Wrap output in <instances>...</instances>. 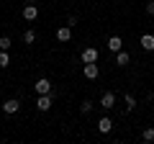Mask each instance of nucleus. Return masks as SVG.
Here are the masks:
<instances>
[{"mask_svg":"<svg viewBox=\"0 0 154 144\" xmlns=\"http://www.w3.org/2000/svg\"><path fill=\"white\" fill-rule=\"evenodd\" d=\"M3 111H5L8 116H13V113H18V111H21V100H18V98H8L5 103H3Z\"/></svg>","mask_w":154,"mask_h":144,"instance_id":"nucleus-1","label":"nucleus"},{"mask_svg":"<svg viewBox=\"0 0 154 144\" xmlns=\"http://www.w3.org/2000/svg\"><path fill=\"white\" fill-rule=\"evenodd\" d=\"M82 75L88 80H98V75H100V70H98V64H95V62H88V64L82 67Z\"/></svg>","mask_w":154,"mask_h":144,"instance_id":"nucleus-2","label":"nucleus"},{"mask_svg":"<svg viewBox=\"0 0 154 144\" xmlns=\"http://www.w3.org/2000/svg\"><path fill=\"white\" fill-rule=\"evenodd\" d=\"M33 90H36L38 95H46V93H51V83L46 77H41V80H36L33 83Z\"/></svg>","mask_w":154,"mask_h":144,"instance_id":"nucleus-3","label":"nucleus"},{"mask_svg":"<svg viewBox=\"0 0 154 144\" xmlns=\"http://www.w3.org/2000/svg\"><path fill=\"white\" fill-rule=\"evenodd\" d=\"M51 100H54V95H51V93H46V95H38V100H36V108H38V111H49V108H51Z\"/></svg>","mask_w":154,"mask_h":144,"instance_id":"nucleus-4","label":"nucleus"},{"mask_svg":"<svg viewBox=\"0 0 154 144\" xmlns=\"http://www.w3.org/2000/svg\"><path fill=\"white\" fill-rule=\"evenodd\" d=\"M98 49H93V46H88V49H82V54H80V59L88 64V62H98Z\"/></svg>","mask_w":154,"mask_h":144,"instance_id":"nucleus-5","label":"nucleus"},{"mask_svg":"<svg viewBox=\"0 0 154 144\" xmlns=\"http://www.w3.org/2000/svg\"><path fill=\"white\" fill-rule=\"evenodd\" d=\"M23 18H26V21H36L38 18V8L33 5V3H28V5L23 8Z\"/></svg>","mask_w":154,"mask_h":144,"instance_id":"nucleus-6","label":"nucleus"},{"mask_svg":"<svg viewBox=\"0 0 154 144\" xmlns=\"http://www.w3.org/2000/svg\"><path fill=\"white\" fill-rule=\"evenodd\" d=\"M100 105H103L105 111H110L116 105V93H103V98H100Z\"/></svg>","mask_w":154,"mask_h":144,"instance_id":"nucleus-7","label":"nucleus"},{"mask_svg":"<svg viewBox=\"0 0 154 144\" xmlns=\"http://www.w3.org/2000/svg\"><path fill=\"white\" fill-rule=\"evenodd\" d=\"M139 44H141V49H146V52H154V33H144Z\"/></svg>","mask_w":154,"mask_h":144,"instance_id":"nucleus-8","label":"nucleus"},{"mask_svg":"<svg viewBox=\"0 0 154 144\" xmlns=\"http://www.w3.org/2000/svg\"><path fill=\"white\" fill-rule=\"evenodd\" d=\"M57 39H59V41H69V39H72V28H69V26L57 28Z\"/></svg>","mask_w":154,"mask_h":144,"instance_id":"nucleus-9","label":"nucleus"},{"mask_svg":"<svg viewBox=\"0 0 154 144\" xmlns=\"http://www.w3.org/2000/svg\"><path fill=\"white\" fill-rule=\"evenodd\" d=\"M110 129H113V121H110L108 116H105V118H100V121H98V131H100V134H108Z\"/></svg>","mask_w":154,"mask_h":144,"instance_id":"nucleus-10","label":"nucleus"},{"mask_svg":"<svg viewBox=\"0 0 154 144\" xmlns=\"http://www.w3.org/2000/svg\"><path fill=\"white\" fill-rule=\"evenodd\" d=\"M121 46H123L121 36H110V39H108V49L110 52H121Z\"/></svg>","mask_w":154,"mask_h":144,"instance_id":"nucleus-11","label":"nucleus"},{"mask_svg":"<svg viewBox=\"0 0 154 144\" xmlns=\"http://www.w3.org/2000/svg\"><path fill=\"white\" fill-rule=\"evenodd\" d=\"M116 64H118V67H126L128 64V52H116Z\"/></svg>","mask_w":154,"mask_h":144,"instance_id":"nucleus-12","label":"nucleus"},{"mask_svg":"<svg viewBox=\"0 0 154 144\" xmlns=\"http://www.w3.org/2000/svg\"><path fill=\"white\" fill-rule=\"evenodd\" d=\"M141 139H144L146 144H152V142H154V129H152V126L144 129V131H141Z\"/></svg>","mask_w":154,"mask_h":144,"instance_id":"nucleus-13","label":"nucleus"},{"mask_svg":"<svg viewBox=\"0 0 154 144\" xmlns=\"http://www.w3.org/2000/svg\"><path fill=\"white\" fill-rule=\"evenodd\" d=\"M23 41H26V44H33V41H36V31L26 28V31H23Z\"/></svg>","mask_w":154,"mask_h":144,"instance_id":"nucleus-14","label":"nucleus"},{"mask_svg":"<svg viewBox=\"0 0 154 144\" xmlns=\"http://www.w3.org/2000/svg\"><path fill=\"white\" fill-rule=\"evenodd\" d=\"M90 111H93V100H82V105H80V113H85V116H88Z\"/></svg>","mask_w":154,"mask_h":144,"instance_id":"nucleus-15","label":"nucleus"},{"mask_svg":"<svg viewBox=\"0 0 154 144\" xmlns=\"http://www.w3.org/2000/svg\"><path fill=\"white\" fill-rule=\"evenodd\" d=\"M8 64H11V57L5 49H0V67H8Z\"/></svg>","mask_w":154,"mask_h":144,"instance_id":"nucleus-16","label":"nucleus"},{"mask_svg":"<svg viewBox=\"0 0 154 144\" xmlns=\"http://www.w3.org/2000/svg\"><path fill=\"white\" fill-rule=\"evenodd\" d=\"M11 44H13V41H11V36H0V49H11Z\"/></svg>","mask_w":154,"mask_h":144,"instance_id":"nucleus-17","label":"nucleus"},{"mask_svg":"<svg viewBox=\"0 0 154 144\" xmlns=\"http://www.w3.org/2000/svg\"><path fill=\"white\" fill-rule=\"evenodd\" d=\"M126 108H128V111H131V108H136V98H134V95H128V93H126Z\"/></svg>","mask_w":154,"mask_h":144,"instance_id":"nucleus-18","label":"nucleus"},{"mask_svg":"<svg viewBox=\"0 0 154 144\" xmlns=\"http://www.w3.org/2000/svg\"><path fill=\"white\" fill-rule=\"evenodd\" d=\"M146 13H149V16H154V0H149V3H146Z\"/></svg>","mask_w":154,"mask_h":144,"instance_id":"nucleus-19","label":"nucleus"},{"mask_svg":"<svg viewBox=\"0 0 154 144\" xmlns=\"http://www.w3.org/2000/svg\"><path fill=\"white\" fill-rule=\"evenodd\" d=\"M67 26H69V28H72V26H77V18H75V16H69V18H67Z\"/></svg>","mask_w":154,"mask_h":144,"instance_id":"nucleus-20","label":"nucleus"}]
</instances>
